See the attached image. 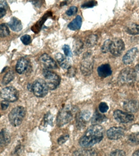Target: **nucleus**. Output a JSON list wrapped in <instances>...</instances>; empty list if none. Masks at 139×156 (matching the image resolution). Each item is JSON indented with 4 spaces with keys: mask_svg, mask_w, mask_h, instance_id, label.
I'll list each match as a JSON object with an SVG mask.
<instances>
[{
    "mask_svg": "<svg viewBox=\"0 0 139 156\" xmlns=\"http://www.w3.org/2000/svg\"><path fill=\"white\" fill-rule=\"evenodd\" d=\"M136 80V74L134 69L126 68L120 72L118 77V82L122 85H131Z\"/></svg>",
    "mask_w": 139,
    "mask_h": 156,
    "instance_id": "5",
    "label": "nucleus"
},
{
    "mask_svg": "<svg viewBox=\"0 0 139 156\" xmlns=\"http://www.w3.org/2000/svg\"><path fill=\"white\" fill-rule=\"evenodd\" d=\"M20 40L25 45L30 44L31 42V36L29 35H23L20 37Z\"/></svg>",
    "mask_w": 139,
    "mask_h": 156,
    "instance_id": "35",
    "label": "nucleus"
},
{
    "mask_svg": "<svg viewBox=\"0 0 139 156\" xmlns=\"http://www.w3.org/2000/svg\"><path fill=\"white\" fill-rule=\"evenodd\" d=\"M123 107L127 112L132 113L138 111L139 108V102L135 100L125 101Z\"/></svg>",
    "mask_w": 139,
    "mask_h": 156,
    "instance_id": "19",
    "label": "nucleus"
},
{
    "mask_svg": "<svg viewBox=\"0 0 139 156\" xmlns=\"http://www.w3.org/2000/svg\"><path fill=\"white\" fill-rule=\"evenodd\" d=\"M30 66V62L28 60L24 57L19 58L16 66V70L19 74L25 73Z\"/></svg>",
    "mask_w": 139,
    "mask_h": 156,
    "instance_id": "16",
    "label": "nucleus"
},
{
    "mask_svg": "<svg viewBox=\"0 0 139 156\" xmlns=\"http://www.w3.org/2000/svg\"><path fill=\"white\" fill-rule=\"evenodd\" d=\"M109 107L106 102H102L99 105V109L100 112L102 113H105L108 110Z\"/></svg>",
    "mask_w": 139,
    "mask_h": 156,
    "instance_id": "37",
    "label": "nucleus"
},
{
    "mask_svg": "<svg viewBox=\"0 0 139 156\" xmlns=\"http://www.w3.org/2000/svg\"><path fill=\"white\" fill-rule=\"evenodd\" d=\"M98 75L102 78H106L112 75V70L110 66L108 64L101 65L97 68Z\"/></svg>",
    "mask_w": 139,
    "mask_h": 156,
    "instance_id": "18",
    "label": "nucleus"
},
{
    "mask_svg": "<svg viewBox=\"0 0 139 156\" xmlns=\"http://www.w3.org/2000/svg\"><path fill=\"white\" fill-rule=\"evenodd\" d=\"M125 152L122 150H116L115 151H112L111 152L110 155V156H125Z\"/></svg>",
    "mask_w": 139,
    "mask_h": 156,
    "instance_id": "40",
    "label": "nucleus"
},
{
    "mask_svg": "<svg viewBox=\"0 0 139 156\" xmlns=\"http://www.w3.org/2000/svg\"><path fill=\"white\" fill-rule=\"evenodd\" d=\"M68 74L67 75L69 77L71 78L75 76V74H76V70L73 67H70V68L68 69Z\"/></svg>",
    "mask_w": 139,
    "mask_h": 156,
    "instance_id": "41",
    "label": "nucleus"
},
{
    "mask_svg": "<svg viewBox=\"0 0 139 156\" xmlns=\"http://www.w3.org/2000/svg\"><path fill=\"white\" fill-rule=\"evenodd\" d=\"M19 91L13 86L7 87L2 89L1 92L2 98L9 102H14L19 99Z\"/></svg>",
    "mask_w": 139,
    "mask_h": 156,
    "instance_id": "8",
    "label": "nucleus"
},
{
    "mask_svg": "<svg viewBox=\"0 0 139 156\" xmlns=\"http://www.w3.org/2000/svg\"><path fill=\"white\" fill-rule=\"evenodd\" d=\"M10 34L9 28L5 23L0 25V36L1 37H4L8 36Z\"/></svg>",
    "mask_w": 139,
    "mask_h": 156,
    "instance_id": "31",
    "label": "nucleus"
},
{
    "mask_svg": "<svg viewBox=\"0 0 139 156\" xmlns=\"http://www.w3.org/2000/svg\"><path fill=\"white\" fill-rule=\"evenodd\" d=\"M111 42H112V40H107L104 41L101 48L102 52L106 53L109 51Z\"/></svg>",
    "mask_w": 139,
    "mask_h": 156,
    "instance_id": "33",
    "label": "nucleus"
},
{
    "mask_svg": "<svg viewBox=\"0 0 139 156\" xmlns=\"http://www.w3.org/2000/svg\"><path fill=\"white\" fill-rule=\"evenodd\" d=\"M69 138V135L68 134L62 135L58 138V142L60 145L63 144L66 142Z\"/></svg>",
    "mask_w": 139,
    "mask_h": 156,
    "instance_id": "39",
    "label": "nucleus"
},
{
    "mask_svg": "<svg viewBox=\"0 0 139 156\" xmlns=\"http://www.w3.org/2000/svg\"><path fill=\"white\" fill-rule=\"evenodd\" d=\"M91 113L88 110H83L79 112L76 116V126L79 129H82L90 120Z\"/></svg>",
    "mask_w": 139,
    "mask_h": 156,
    "instance_id": "11",
    "label": "nucleus"
},
{
    "mask_svg": "<svg viewBox=\"0 0 139 156\" xmlns=\"http://www.w3.org/2000/svg\"><path fill=\"white\" fill-rule=\"evenodd\" d=\"M53 117L52 115L49 112H48L45 115L44 117L43 120H42V123L41 124V127L42 129L47 127L48 126H52L53 125Z\"/></svg>",
    "mask_w": 139,
    "mask_h": 156,
    "instance_id": "25",
    "label": "nucleus"
},
{
    "mask_svg": "<svg viewBox=\"0 0 139 156\" xmlns=\"http://www.w3.org/2000/svg\"><path fill=\"white\" fill-rule=\"evenodd\" d=\"M26 109L23 106H17L13 108L8 115L10 124L14 127L20 125L26 115Z\"/></svg>",
    "mask_w": 139,
    "mask_h": 156,
    "instance_id": "3",
    "label": "nucleus"
},
{
    "mask_svg": "<svg viewBox=\"0 0 139 156\" xmlns=\"http://www.w3.org/2000/svg\"><path fill=\"white\" fill-rule=\"evenodd\" d=\"M97 4V2L95 0H91L81 5V7L82 8H92L94 7Z\"/></svg>",
    "mask_w": 139,
    "mask_h": 156,
    "instance_id": "34",
    "label": "nucleus"
},
{
    "mask_svg": "<svg viewBox=\"0 0 139 156\" xmlns=\"http://www.w3.org/2000/svg\"><path fill=\"white\" fill-rule=\"evenodd\" d=\"M8 24L10 29L14 31H20L23 29L21 22L15 17H12Z\"/></svg>",
    "mask_w": 139,
    "mask_h": 156,
    "instance_id": "20",
    "label": "nucleus"
},
{
    "mask_svg": "<svg viewBox=\"0 0 139 156\" xmlns=\"http://www.w3.org/2000/svg\"><path fill=\"white\" fill-rule=\"evenodd\" d=\"M135 74H136V80L139 82V64L137 65L135 67Z\"/></svg>",
    "mask_w": 139,
    "mask_h": 156,
    "instance_id": "43",
    "label": "nucleus"
},
{
    "mask_svg": "<svg viewBox=\"0 0 139 156\" xmlns=\"http://www.w3.org/2000/svg\"><path fill=\"white\" fill-rule=\"evenodd\" d=\"M74 155L77 156H94L97 154L93 150H79L74 152Z\"/></svg>",
    "mask_w": 139,
    "mask_h": 156,
    "instance_id": "30",
    "label": "nucleus"
},
{
    "mask_svg": "<svg viewBox=\"0 0 139 156\" xmlns=\"http://www.w3.org/2000/svg\"><path fill=\"white\" fill-rule=\"evenodd\" d=\"M8 7L7 2L5 0H1L0 2V18H2L5 15Z\"/></svg>",
    "mask_w": 139,
    "mask_h": 156,
    "instance_id": "32",
    "label": "nucleus"
},
{
    "mask_svg": "<svg viewBox=\"0 0 139 156\" xmlns=\"http://www.w3.org/2000/svg\"><path fill=\"white\" fill-rule=\"evenodd\" d=\"M128 143L132 146L139 144V133H133L129 135L128 138Z\"/></svg>",
    "mask_w": 139,
    "mask_h": 156,
    "instance_id": "28",
    "label": "nucleus"
},
{
    "mask_svg": "<svg viewBox=\"0 0 139 156\" xmlns=\"http://www.w3.org/2000/svg\"><path fill=\"white\" fill-rule=\"evenodd\" d=\"M78 12L77 7L75 6H71L66 12L67 15L71 16L76 14Z\"/></svg>",
    "mask_w": 139,
    "mask_h": 156,
    "instance_id": "38",
    "label": "nucleus"
},
{
    "mask_svg": "<svg viewBox=\"0 0 139 156\" xmlns=\"http://www.w3.org/2000/svg\"><path fill=\"white\" fill-rule=\"evenodd\" d=\"M42 74L49 90H55L59 86L61 80L58 74L47 69H43Z\"/></svg>",
    "mask_w": 139,
    "mask_h": 156,
    "instance_id": "6",
    "label": "nucleus"
},
{
    "mask_svg": "<svg viewBox=\"0 0 139 156\" xmlns=\"http://www.w3.org/2000/svg\"><path fill=\"white\" fill-rule=\"evenodd\" d=\"M11 137L9 131L7 129H3L0 133V145L2 147L5 146L10 142Z\"/></svg>",
    "mask_w": 139,
    "mask_h": 156,
    "instance_id": "21",
    "label": "nucleus"
},
{
    "mask_svg": "<svg viewBox=\"0 0 139 156\" xmlns=\"http://www.w3.org/2000/svg\"><path fill=\"white\" fill-rule=\"evenodd\" d=\"M124 130L120 127H113L110 128L107 131V136L112 140H117L124 135Z\"/></svg>",
    "mask_w": 139,
    "mask_h": 156,
    "instance_id": "12",
    "label": "nucleus"
},
{
    "mask_svg": "<svg viewBox=\"0 0 139 156\" xmlns=\"http://www.w3.org/2000/svg\"><path fill=\"white\" fill-rule=\"evenodd\" d=\"M82 24V18L80 16H77L76 18L68 25V27L72 30H79Z\"/></svg>",
    "mask_w": 139,
    "mask_h": 156,
    "instance_id": "22",
    "label": "nucleus"
},
{
    "mask_svg": "<svg viewBox=\"0 0 139 156\" xmlns=\"http://www.w3.org/2000/svg\"><path fill=\"white\" fill-rule=\"evenodd\" d=\"M94 59L92 51H88L83 56L80 65V69L84 76H88L93 71Z\"/></svg>",
    "mask_w": 139,
    "mask_h": 156,
    "instance_id": "2",
    "label": "nucleus"
},
{
    "mask_svg": "<svg viewBox=\"0 0 139 156\" xmlns=\"http://www.w3.org/2000/svg\"><path fill=\"white\" fill-rule=\"evenodd\" d=\"M40 61L42 65L47 69H56L57 65L54 60L47 54L42 55L40 58Z\"/></svg>",
    "mask_w": 139,
    "mask_h": 156,
    "instance_id": "13",
    "label": "nucleus"
},
{
    "mask_svg": "<svg viewBox=\"0 0 139 156\" xmlns=\"http://www.w3.org/2000/svg\"><path fill=\"white\" fill-rule=\"evenodd\" d=\"M125 31L131 35L139 34V24L135 23H130L126 27Z\"/></svg>",
    "mask_w": 139,
    "mask_h": 156,
    "instance_id": "24",
    "label": "nucleus"
},
{
    "mask_svg": "<svg viewBox=\"0 0 139 156\" xmlns=\"http://www.w3.org/2000/svg\"><path fill=\"white\" fill-rule=\"evenodd\" d=\"M62 48L65 56L68 57H71L72 56V53L70 46L69 45H64Z\"/></svg>",
    "mask_w": 139,
    "mask_h": 156,
    "instance_id": "36",
    "label": "nucleus"
},
{
    "mask_svg": "<svg viewBox=\"0 0 139 156\" xmlns=\"http://www.w3.org/2000/svg\"><path fill=\"white\" fill-rule=\"evenodd\" d=\"M138 53V50L137 48H133L129 50L124 56L123 62L124 64L129 65L134 62Z\"/></svg>",
    "mask_w": 139,
    "mask_h": 156,
    "instance_id": "14",
    "label": "nucleus"
},
{
    "mask_svg": "<svg viewBox=\"0 0 139 156\" xmlns=\"http://www.w3.org/2000/svg\"><path fill=\"white\" fill-rule=\"evenodd\" d=\"M9 105V103L8 101L4 100V101H2L1 102V107H2V110H5L8 108Z\"/></svg>",
    "mask_w": 139,
    "mask_h": 156,
    "instance_id": "42",
    "label": "nucleus"
},
{
    "mask_svg": "<svg viewBox=\"0 0 139 156\" xmlns=\"http://www.w3.org/2000/svg\"><path fill=\"white\" fill-rule=\"evenodd\" d=\"M52 16V12H49L45 13L44 15L35 25L31 27V30L33 31L35 34L38 33L41 30L42 25L44 24L45 22L47 20L48 17L51 16Z\"/></svg>",
    "mask_w": 139,
    "mask_h": 156,
    "instance_id": "17",
    "label": "nucleus"
},
{
    "mask_svg": "<svg viewBox=\"0 0 139 156\" xmlns=\"http://www.w3.org/2000/svg\"><path fill=\"white\" fill-rule=\"evenodd\" d=\"M125 44L123 40L119 38L114 39L111 42L109 51L115 56H119L124 52Z\"/></svg>",
    "mask_w": 139,
    "mask_h": 156,
    "instance_id": "9",
    "label": "nucleus"
},
{
    "mask_svg": "<svg viewBox=\"0 0 139 156\" xmlns=\"http://www.w3.org/2000/svg\"><path fill=\"white\" fill-rule=\"evenodd\" d=\"M113 116L117 122L121 123H127L132 121L134 116L131 113L117 110L113 113Z\"/></svg>",
    "mask_w": 139,
    "mask_h": 156,
    "instance_id": "10",
    "label": "nucleus"
},
{
    "mask_svg": "<svg viewBox=\"0 0 139 156\" xmlns=\"http://www.w3.org/2000/svg\"><path fill=\"white\" fill-rule=\"evenodd\" d=\"M98 37L97 35L92 34L89 35L86 39V46L89 48L93 47L97 43Z\"/></svg>",
    "mask_w": 139,
    "mask_h": 156,
    "instance_id": "27",
    "label": "nucleus"
},
{
    "mask_svg": "<svg viewBox=\"0 0 139 156\" xmlns=\"http://www.w3.org/2000/svg\"><path fill=\"white\" fill-rule=\"evenodd\" d=\"M133 156H139V149L134 152L133 154Z\"/></svg>",
    "mask_w": 139,
    "mask_h": 156,
    "instance_id": "45",
    "label": "nucleus"
},
{
    "mask_svg": "<svg viewBox=\"0 0 139 156\" xmlns=\"http://www.w3.org/2000/svg\"><path fill=\"white\" fill-rule=\"evenodd\" d=\"M32 3L36 7H40L42 3V0H31Z\"/></svg>",
    "mask_w": 139,
    "mask_h": 156,
    "instance_id": "44",
    "label": "nucleus"
},
{
    "mask_svg": "<svg viewBox=\"0 0 139 156\" xmlns=\"http://www.w3.org/2000/svg\"><path fill=\"white\" fill-rule=\"evenodd\" d=\"M104 133V129L102 126L100 124H93L80 138L79 144L85 148L91 147L102 140Z\"/></svg>",
    "mask_w": 139,
    "mask_h": 156,
    "instance_id": "1",
    "label": "nucleus"
},
{
    "mask_svg": "<svg viewBox=\"0 0 139 156\" xmlns=\"http://www.w3.org/2000/svg\"><path fill=\"white\" fill-rule=\"evenodd\" d=\"M107 120V117L104 115L101 114L98 112H95L91 118V123L93 124H99Z\"/></svg>",
    "mask_w": 139,
    "mask_h": 156,
    "instance_id": "23",
    "label": "nucleus"
},
{
    "mask_svg": "<svg viewBox=\"0 0 139 156\" xmlns=\"http://www.w3.org/2000/svg\"><path fill=\"white\" fill-rule=\"evenodd\" d=\"M55 58L58 64L63 69H68L71 67V61L69 57L61 53H58L56 55Z\"/></svg>",
    "mask_w": 139,
    "mask_h": 156,
    "instance_id": "15",
    "label": "nucleus"
},
{
    "mask_svg": "<svg viewBox=\"0 0 139 156\" xmlns=\"http://www.w3.org/2000/svg\"><path fill=\"white\" fill-rule=\"evenodd\" d=\"M73 107L69 105L62 108L57 115V126L60 127L69 123L73 119Z\"/></svg>",
    "mask_w": 139,
    "mask_h": 156,
    "instance_id": "4",
    "label": "nucleus"
},
{
    "mask_svg": "<svg viewBox=\"0 0 139 156\" xmlns=\"http://www.w3.org/2000/svg\"><path fill=\"white\" fill-rule=\"evenodd\" d=\"M84 44L81 40L77 39L74 41L73 44V51L75 54L80 55L83 49Z\"/></svg>",
    "mask_w": 139,
    "mask_h": 156,
    "instance_id": "26",
    "label": "nucleus"
},
{
    "mask_svg": "<svg viewBox=\"0 0 139 156\" xmlns=\"http://www.w3.org/2000/svg\"><path fill=\"white\" fill-rule=\"evenodd\" d=\"M31 89L34 95L39 98L46 96L49 89L46 81L41 79H38L34 81L31 85Z\"/></svg>",
    "mask_w": 139,
    "mask_h": 156,
    "instance_id": "7",
    "label": "nucleus"
},
{
    "mask_svg": "<svg viewBox=\"0 0 139 156\" xmlns=\"http://www.w3.org/2000/svg\"><path fill=\"white\" fill-rule=\"evenodd\" d=\"M14 71L9 70L5 75L2 79V84L3 85H8L14 79Z\"/></svg>",
    "mask_w": 139,
    "mask_h": 156,
    "instance_id": "29",
    "label": "nucleus"
}]
</instances>
